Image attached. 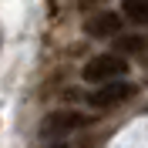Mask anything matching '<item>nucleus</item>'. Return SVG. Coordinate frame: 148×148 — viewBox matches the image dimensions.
I'll use <instances>...</instances> for the list:
<instances>
[{"instance_id": "nucleus-7", "label": "nucleus", "mask_w": 148, "mask_h": 148, "mask_svg": "<svg viewBox=\"0 0 148 148\" xmlns=\"http://www.w3.org/2000/svg\"><path fill=\"white\" fill-rule=\"evenodd\" d=\"M47 148H64V145H47Z\"/></svg>"}, {"instance_id": "nucleus-6", "label": "nucleus", "mask_w": 148, "mask_h": 148, "mask_svg": "<svg viewBox=\"0 0 148 148\" xmlns=\"http://www.w3.org/2000/svg\"><path fill=\"white\" fill-rule=\"evenodd\" d=\"M114 40H118V51H141V47H145V40H141V37H118L114 34Z\"/></svg>"}, {"instance_id": "nucleus-5", "label": "nucleus", "mask_w": 148, "mask_h": 148, "mask_svg": "<svg viewBox=\"0 0 148 148\" xmlns=\"http://www.w3.org/2000/svg\"><path fill=\"white\" fill-rule=\"evenodd\" d=\"M125 17L135 24H148V0H125Z\"/></svg>"}, {"instance_id": "nucleus-3", "label": "nucleus", "mask_w": 148, "mask_h": 148, "mask_svg": "<svg viewBox=\"0 0 148 148\" xmlns=\"http://www.w3.org/2000/svg\"><path fill=\"white\" fill-rule=\"evenodd\" d=\"M88 114H77V111H54V114H47L44 121H40V135L44 138H57V135H67V131L81 128V125H88Z\"/></svg>"}, {"instance_id": "nucleus-2", "label": "nucleus", "mask_w": 148, "mask_h": 148, "mask_svg": "<svg viewBox=\"0 0 148 148\" xmlns=\"http://www.w3.org/2000/svg\"><path fill=\"white\" fill-rule=\"evenodd\" d=\"M128 98H135V84H128V81H104L101 88H94L91 91V104L94 108H114V104H121V101H128Z\"/></svg>"}, {"instance_id": "nucleus-4", "label": "nucleus", "mask_w": 148, "mask_h": 148, "mask_svg": "<svg viewBox=\"0 0 148 148\" xmlns=\"http://www.w3.org/2000/svg\"><path fill=\"white\" fill-rule=\"evenodd\" d=\"M84 30L91 37H114V34H121V17L111 14V10H101V14L84 20Z\"/></svg>"}, {"instance_id": "nucleus-1", "label": "nucleus", "mask_w": 148, "mask_h": 148, "mask_svg": "<svg viewBox=\"0 0 148 148\" xmlns=\"http://www.w3.org/2000/svg\"><path fill=\"white\" fill-rule=\"evenodd\" d=\"M128 71V61H121L118 54H98L84 64V81L91 84H104V81H114Z\"/></svg>"}]
</instances>
